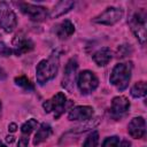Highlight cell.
I'll list each match as a JSON object with an SVG mask.
<instances>
[{
  "label": "cell",
  "instance_id": "6da1fadb",
  "mask_svg": "<svg viewBox=\"0 0 147 147\" xmlns=\"http://www.w3.org/2000/svg\"><path fill=\"white\" fill-rule=\"evenodd\" d=\"M59 69V56L57 55H52L47 60H41L36 70V76H37V82L40 85H44L48 80L53 79L57 72Z\"/></svg>",
  "mask_w": 147,
  "mask_h": 147
},
{
  "label": "cell",
  "instance_id": "7a4b0ae2",
  "mask_svg": "<svg viewBox=\"0 0 147 147\" xmlns=\"http://www.w3.org/2000/svg\"><path fill=\"white\" fill-rule=\"evenodd\" d=\"M132 72V63H118L114 67L110 74V83L115 85L119 91H124L130 82Z\"/></svg>",
  "mask_w": 147,
  "mask_h": 147
},
{
  "label": "cell",
  "instance_id": "3957f363",
  "mask_svg": "<svg viewBox=\"0 0 147 147\" xmlns=\"http://www.w3.org/2000/svg\"><path fill=\"white\" fill-rule=\"evenodd\" d=\"M17 24L16 15L9 7V5L5 1L0 2V28H2L6 32H11Z\"/></svg>",
  "mask_w": 147,
  "mask_h": 147
},
{
  "label": "cell",
  "instance_id": "277c9868",
  "mask_svg": "<svg viewBox=\"0 0 147 147\" xmlns=\"http://www.w3.org/2000/svg\"><path fill=\"white\" fill-rule=\"evenodd\" d=\"M77 84L83 94H88L98 87L99 80L94 72H92L90 70H84L79 74Z\"/></svg>",
  "mask_w": 147,
  "mask_h": 147
},
{
  "label": "cell",
  "instance_id": "5b68a950",
  "mask_svg": "<svg viewBox=\"0 0 147 147\" xmlns=\"http://www.w3.org/2000/svg\"><path fill=\"white\" fill-rule=\"evenodd\" d=\"M65 102H67V98L63 93L59 92L56 93L51 100H47L42 103V107L45 109L46 113H51L54 111V117L59 118L61 116V114L64 111V107H65Z\"/></svg>",
  "mask_w": 147,
  "mask_h": 147
},
{
  "label": "cell",
  "instance_id": "8992f818",
  "mask_svg": "<svg viewBox=\"0 0 147 147\" xmlns=\"http://www.w3.org/2000/svg\"><path fill=\"white\" fill-rule=\"evenodd\" d=\"M77 60L75 57L70 59L65 65L64 69V75L62 79V86L68 91L72 92L75 87V82H76V72H77Z\"/></svg>",
  "mask_w": 147,
  "mask_h": 147
},
{
  "label": "cell",
  "instance_id": "52a82bcc",
  "mask_svg": "<svg viewBox=\"0 0 147 147\" xmlns=\"http://www.w3.org/2000/svg\"><path fill=\"white\" fill-rule=\"evenodd\" d=\"M123 16V10L115 8V7H108L105 11H102L100 15H98L93 21L99 24H105V25H113L117 23Z\"/></svg>",
  "mask_w": 147,
  "mask_h": 147
},
{
  "label": "cell",
  "instance_id": "ba28073f",
  "mask_svg": "<svg viewBox=\"0 0 147 147\" xmlns=\"http://www.w3.org/2000/svg\"><path fill=\"white\" fill-rule=\"evenodd\" d=\"M145 18L146 16L144 13H137L132 16L130 21L131 29L141 44H144L146 40V20Z\"/></svg>",
  "mask_w": 147,
  "mask_h": 147
},
{
  "label": "cell",
  "instance_id": "9c48e42d",
  "mask_svg": "<svg viewBox=\"0 0 147 147\" xmlns=\"http://www.w3.org/2000/svg\"><path fill=\"white\" fill-rule=\"evenodd\" d=\"M21 10L28 15L32 21H44L47 17V9L41 6H36L31 3H20Z\"/></svg>",
  "mask_w": 147,
  "mask_h": 147
},
{
  "label": "cell",
  "instance_id": "30bf717a",
  "mask_svg": "<svg viewBox=\"0 0 147 147\" xmlns=\"http://www.w3.org/2000/svg\"><path fill=\"white\" fill-rule=\"evenodd\" d=\"M33 42L31 39L22 36V34H18L14 38L13 40V52L18 56V55H22L24 53H28L30 51L33 49Z\"/></svg>",
  "mask_w": 147,
  "mask_h": 147
},
{
  "label": "cell",
  "instance_id": "8fae6325",
  "mask_svg": "<svg viewBox=\"0 0 147 147\" xmlns=\"http://www.w3.org/2000/svg\"><path fill=\"white\" fill-rule=\"evenodd\" d=\"M129 133L132 138L140 139L146 133V122L142 117H134L131 119L127 126Z\"/></svg>",
  "mask_w": 147,
  "mask_h": 147
},
{
  "label": "cell",
  "instance_id": "7c38bea8",
  "mask_svg": "<svg viewBox=\"0 0 147 147\" xmlns=\"http://www.w3.org/2000/svg\"><path fill=\"white\" fill-rule=\"evenodd\" d=\"M93 115V108L90 106H78L70 110L68 118L70 121H86Z\"/></svg>",
  "mask_w": 147,
  "mask_h": 147
},
{
  "label": "cell",
  "instance_id": "4fadbf2b",
  "mask_svg": "<svg viewBox=\"0 0 147 147\" xmlns=\"http://www.w3.org/2000/svg\"><path fill=\"white\" fill-rule=\"evenodd\" d=\"M74 6H75L74 1H71V0H62V1H60V2H57L55 5V7L53 8V10L49 14V16L52 18H56V17L68 13Z\"/></svg>",
  "mask_w": 147,
  "mask_h": 147
},
{
  "label": "cell",
  "instance_id": "5bb4252c",
  "mask_svg": "<svg viewBox=\"0 0 147 147\" xmlns=\"http://www.w3.org/2000/svg\"><path fill=\"white\" fill-rule=\"evenodd\" d=\"M55 32H56V34H57L59 38L65 39V38L70 37V36L75 32V25H74L69 20H64L62 23H60V24L56 26Z\"/></svg>",
  "mask_w": 147,
  "mask_h": 147
},
{
  "label": "cell",
  "instance_id": "9a60e30c",
  "mask_svg": "<svg viewBox=\"0 0 147 147\" xmlns=\"http://www.w3.org/2000/svg\"><path fill=\"white\" fill-rule=\"evenodd\" d=\"M113 57V52L108 47H103L94 53L93 60L98 65H106L109 63V61Z\"/></svg>",
  "mask_w": 147,
  "mask_h": 147
},
{
  "label": "cell",
  "instance_id": "2e32d148",
  "mask_svg": "<svg viewBox=\"0 0 147 147\" xmlns=\"http://www.w3.org/2000/svg\"><path fill=\"white\" fill-rule=\"evenodd\" d=\"M130 108V102L125 96H116L113 99L111 102V109L116 114L125 113Z\"/></svg>",
  "mask_w": 147,
  "mask_h": 147
},
{
  "label": "cell",
  "instance_id": "e0dca14e",
  "mask_svg": "<svg viewBox=\"0 0 147 147\" xmlns=\"http://www.w3.org/2000/svg\"><path fill=\"white\" fill-rule=\"evenodd\" d=\"M51 134H52V127H51L48 124H46V123L41 124L40 127L38 129L37 133H36V136H34L33 144H34V145H38V144L45 141Z\"/></svg>",
  "mask_w": 147,
  "mask_h": 147
},
{
  "label": "cell",
  "instance_id": "ac0fdd59",
  "mask_svg": "<svg viewBox=\"0 0 147 147\" xmlns=\"http://www.w3.org/2000/svg\"><path fill=\"white\" fill-rule=\"evenodd\" d=\"M146 91H147L146 83L141 80V82L136 83L132 86V88H131V95L133 98H141V96H145L146 95Z\"/></svg>",
  "mask_w": 147,
  "mask_h": 147
},
{
  "label": "cell",
  "instance_id": "d6986e66",
  "mask_svg": "<svg viewBox=\"0 0 147 147\" xmlns=\"http://www.w3.org/2000/svg\"><path fill=\"white\" fill-rule=\"evenodd\" d=\"M37 125H38V122H37L36 119L31 118V119H29L28 122H25V123L22 125L21 131H22L23 134H28V136H29V134L37 127Z\"/></svg>",
  "mask_w": 147,
  "mask_h": 147
},
{
  "label": "cell",
  "instance_id": "ffe728a7",
  "mask_svg": "<svg viewBox=\"0 0 147 147\" xmlns=\"http://www.w3.org/2000/svg\"><path fill=\"white\" fill-rule=\"evenodd\" d=\"M98 142H99V133L95 131V132H92L86 138V140L83 144V147H96Z\"/></svg>",
  "mask_w": 147,
  "mask_h": 147
},
{
  "label": "cell",
  "instance_id": "44dd1931",
  "mask_svg": "<svg viewBox=\"0 0 147 147\" xmlns=\"http://www.w3.org/2000/svg\"><path fill=\"white\" fill-rule=\"evenodd\" d=\"M15 83H16L18 86H21V87H23V88H25V90H33L32 83H31L25 76L16 77V78H15Z\"/></svg>",
  "mask_w": 147,
  "mask_h": 147
},
{
  "label": "cell",
  "instance_id": "7402d4cb",
  "mask_svg": "<svg viewBox=\"0 0 147 147\" xmlns=\"http://www.w3.org/2000/svg\"><path fill=\"white\" fill-rule=\"evenodd\" d=\"M99 123V118H95V119H91V121H88V122H86L84 125H80V126H77V127H75L71 132H82V131H86V130H88V129H92V127H94L96 124Z\"/></svg>",
  "mask_w": 147,
  "mask_h": 147
},
{
  "label": "cell",
  "instance_id": "603a6c76",
  "mask_svg": "<svg viewBox=\"0 0 147 147\" xmlns=\"http://www.w3.org/2000/svg\"><path fill=\"white\" fill-rule=\"evenodd\" d=\"M118 145H119V138L114 136V137H109L105 139L102 147H118Z\"/></svg>",
  "mask_w": 147,
  "mask_h": 147
},
{
  "label": "cell",
  "instance_id": "cb8c5ba5",
  "mask_svg": "<svg viewBox=\"0 0 147 147\" xmlns=\"http://www.w3.org/2000/svg\"><path fill=\"white\" fill-rule=\"evenodd\" d=\"M11 54V49L2 41H0V56H9Z\"/></svg>",
  "mask_w": 147,
  "mask_h": 147
},
{
  "label": "cell",
  "instance_id": "d4e9b609",
  "mask_svg": "<svg viewBox=\"0 0 147 147\" xmlns=\"http://www.w3.org/2000/svg\"><path fill=\"white\" fill-rule=\"evenodd\" d=\"M28 144H29V139L25 138V137H23V138H21V139L18 140L17 146H18V147H28Z\"/></svg>",
  "mask_w": 147,
  "mask_h": 147
},
{
  "label": "cell",
  "instance_id": "484cf974",
  "mask_svg": "<svg viewBox=\"0 0 147 147\" xmlns=\"http://www.w3.org/2000/svg\"><path fill=\"white\" fill-rule=\"evenodd\" d=\"M16 129H17V125H16L15 123H10V124H9V126H8V130H9L10 132H15V131H16Z\"/></svg>",
  "mask_w": 147,
  "mask_h": 147
},
{
  "label": "cell",
  "instance_id": "4316f807",
  "mask_svg": "<svg viewBox=\"0 0 147 147\" xmlns=\"http://www.w3.org/2000/svg\"><path fill=\"white\" fill-rule=\"evenodd\" d=\"M6 77H7V75H6V71H5L2 68H0V80H3V79H6Z\"/></svg>",
  "mask_w": 147,
  "mask_h": 147
},
{
  "label": "cell",
  "instance_id": "83f0119b",
  "mask_svg": "<svg viewBox=\"0 0 147 147\" xmlns=\"http://www.w3.org/2000/svg\"><path fill=\"white\" fill-rule=\"evenodd\" d=\"M130 146H131V144H130L127 140H123L122 144L119 145V147H130Z\"/></svg>",
  "mask_w": 147,
  "mask_h": 147
},
{
  "label": "cell",
  "instance_id": "f1b7e54d",
  "mask_svg": "<svg viewBox=\"0 0 147 147\" xmlns=\"http://www.w3.org/2000/svg\"><path fill=\"white\" fill-rule=\"evenodd\" d=\"M6 140H7L8 142H13V141H14V137H11V136H8V137L6 138Z\"/></svg>",
  "mask_w": 147,
  "mask_h": 147
},
{
  "label": "cell",
  "instance_id": "f546056e",
  "mask_svg": "<svg viewBox=\"0 0 147 147\" xmlns=\"http://www.w3.org/2000/svg\"><path fill=\"white\" fill-rule=\"evenodd\" d=\"M0 147H7V146H5L3 144H1V142H0Z\"/></svg>",
  "mask_w": 147,
  "mask_h": 147
},
{
  "label": "cell",
  "instance_id": "4dcf8cb0",
  "mask_svg": "<svg viewBox=\"0 0 147 147\" xmlns=\"http://www.w3.org/2000/svg\"><path fill=\"white\" fill-rule=\"evenodd\" d=\"M0 108H1V102H0Z\"/></svg>",
  "mask_w": 147,
  "mask_h": 147
}]
</instances>
